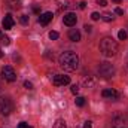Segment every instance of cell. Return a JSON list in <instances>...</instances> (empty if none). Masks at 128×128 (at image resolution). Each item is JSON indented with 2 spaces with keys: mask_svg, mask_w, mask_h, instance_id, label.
<instances>
[{
  "mask_svg": "<svg viewBox=\"0 0 128 128\" xmlns=\"http://www.w3.org/2000/svg\"><path fill=\"white\" fill-rule=\"evenodd\" d=\"M58 63L61 66V68L67 70V72H74L79 67V57L78 54H74L73 51H66L60 55Z\"/></svg>",
  "mask_w": 128,
  "mask_h": 128,
  "instance_id": "obj_1",
  "label": "cell"
},
{
  "mask_svg": "<svg viewBox=\"0 0 128 128\" xmlns=\"http://www.w3.org/2000/svg\"><path fill=\"white\" fill-rule=\"evenodd\" d=\"M100 51L104 57H115L118 54V43L113 37H103L100 42Z\"/></svg>",
  "mask_w": 128,
  "mask_h": 128,
  "instance_id": "obj_2",
  "label": "cell"
},
{
  "mask_svg": "<svg viewBox=\"0 0 128 128\" xmlns=\"http://www.w3.org/2000/svg\"><path fill=\"white\" fill-rule=\"evenodd\" d=\"M97 72H98V76H100V78H103V79H110V78L115 74V67L110 63H100Z\"/></svg>",
  "mask_w": 128,
  "mask_h": 128,
  "instance_id": "obj_3",
  "label": "cell"
},
{
  "mask_svg": "<svg viewBox=\"0 0 128 128\" xmlns=\"http://www.w3.org/2000/svg\"><path fill=\"white\" fill-rule=\"evenodd\" d=\"M14 106H12V101L6 97H0V115L3 116H8L10 112H12Z\"/></svg>",
  "mask_w": 128,
  "mask_h": 128,
  "instance_id": "obj_4",
  "label": "cell"
},
{
  "mask_svg": "<svg viewBox=\"0 0 128 128\" xmlns=\"http://www.w3.org/2000/svg\"><path fill=\"white\" fill-rule=\"evenodd\" d=\"M112 128H128V118L125 115H116L112 119Z\"/></svg>",
  "mask_w": 128,
  "mask_h": 128,
  "instance_id": "obj_5",
  "label": "cell"
},
{
  "mask_svg": "<svg viewBox=\"0 0 128 128\" xmlns=\"http://www.w3.org/2000/svg\"><path fill=\"white\" fill-rule=\"evenodd\" d=\"M2 76H3V79L8 80V82H14V80L16 79L15 70H14L10 66H4V67L2 68Z\"/></svg>",
  "mask_w": 128,
  "mask_h": 128,
  "instance_id": "obj_6",
  "label": "cell"
},
{
  "mask_svg": "<svg viewBox=\"0 0 128 128\" xmlns=\"http://www.w3.org/2000/svg\"><path fill=\"white\" fill-rule=\"evenodd\" d=\"M52 84H54L55 86L68 85V84H70V76H66V74H55V76H52Z\"/></svg>",
  "mask_w": 128,
  "mask_h": 128,
  "instance_id": "obj_7",
  "label": "cell"
},
{
  "mask_svg": "<svg viewBox=\"0 0 128 128\" xmlns=\"http://www.w3.org/2000/svg\"><path fill=\"white\" fill-rule=\"evenodd\" d=\"M63 22L67 26V27H73V26H76V22H78V16H76V14H73V12L66 14L64 18H63Z\"/></svg>",
  "mask_w": 128,
  "mask_h": 128,
  "instance_id": "obj_8",
  "label": "cell"
},
{
  "mask_svg": "<svg viewBox=\"0 0 128 128\" xmlns=\"http://www.w3.org/2000/svg\"><path fill=\"white\" fill-rule=\"evenodd\" d=\"M101 96L104 97V98H109V100H118V91H115V90H112V88H107V90H104L103 92H101Z\"/></svg>",
  "mask_w": 128,
  "mask_h": 128,
  "instance_id": "obj_9",
  "label": "cell"
},
{
  "mask_svg": "<svg viewBox=\"0 0 128 128\" xmlns=\"http://www.w3.org/2000/svg\"><path fill=\"white\" fill-rule=\"evenodd\" d=\"M52 12H43L40 16H39V22L42 24V26H48L51 21H52Z\"/></svg>",
  "mask_w": 128,
  "mask_h": 128,
  "instance_id": "obj_10",
  "label": "cell"
},
{
  "mask_svg": "<svg viewBox=\"0 0 128 128\" xmlns=\"http://www.w3.org/2000/svg\"><path fill=\"white\" fill-rule=\"evenodd\" d=\"M14 24H15V21H14L12 15L8 14V15L4 16V20H3V28H4V30H10V28L14 27Z\"/></svg>",
  "mask_w": 128,
  "mask_h": 128,
  "instance_id": "obj_11",
  "label": "cell"
},
{
  "mask_svg": "<svg viewBox=\"0 0 128 128\" xmlns=\"http://www.w3.org/2000/svg\"><path fill=\"white\" fill-rule=\"evenodd\" d=\"M68 39H70L72 42H79V40H80V33H79V30L72 28V30L68 32Z\"/></svg>",
  "mask_w": 128,
  "mask_h": 128,
  "instance_id": "obj_12",
  "label": "cell"
},
{
  "mask_svg": "<svg viewBox=\"0 0 128 128\" xmlns=\"http://www.w3.org/2000/svg\"><path fill=\"white\" fill-rule=\"evenodd\" d=\"M6 3L10 9H20L22 6V0H6Z\"/></svg>",
  "mask_w": 128,
  "mask_h": 128,
  "instance_id": "obj_13",
  "label": "cell"
},
{
  "mask_svg": "<svg viewBox=\"0 0 128 128\" xmlns=\"http://www.w3.org/2000/svg\"><path fill=\"white\" fill-rule=\"evenodd\" d=\"M101 20H104L106 22H112V21L115 20V16H113V14H110V12H104V14L101 15Z\"/></svg>",
  "mask_w": 128,
  "mask_h": 128,
  "instance_id": "obj_14",
  "label": "cell"
},
{
  "mask_svg": "<svg viewBox=\"0 0 128 128\" xmlns=\"http://www.w3.org/2000/svg\"><path fill=\"white\" fill-rule=\"evenodd\" d=\"M84 85H85L86 88H91V86L94 85V79H92V78H85V79H84Z\"/></svg>",
  "mask_w": 128,
  "mask_h": 128,
  "instance_id": "obj_15",
  "label": "cell"
},
{
  "mask_svg": "<svg viewBox=\"0 0 128 128\" xmlns=\"http://www.w3.org/2000/svg\"><path fill=\"white\" fill-rule=\"evenodd\" d=\"M54 128H66V122L63 119H57L55 124H54Z\"/></svg>",
  "mask_w": 128,
  "mask_h": 128,
  "instance_id": "obj_16",
  "label": "cell"
},
{
  "mask_svg": "<svg viewBox=\"0 0 128 128\" xmlns=\"http://www.w3.org/2000/svg\"><path fill=\"white\" fill-rule=\"evenodd\" d=\"M74 103H76V106H79V107H82V106L85 104V98H84V97H76V100H74Z\"/></svg>",
  "mask_w": 128,
  "mask_h": 128,
  "instance_id": "obj_17",
  "label": "cell"
},
{
  "mask_svg": "<svg viewBox=\"0 0 128 128\" xmlns=\"http://www.w3.org/2000/svg\"><path fill=\"white\" fill-rule=\"evenodd\" d=\"M118 37H119L121 40H125V39H127V32H125V30H119V33H118Z\"/></svg>",
  "mask_w": 128,
  "mask_h": 128,
  "instance_id": "obj_18",
  "label": "cell"
},
{
  "mask_svg": "<svg viewBox=\"0 0 128 128\" xmlns=\"http://www.w3.org/2000/svg\"><path fill=\"white\" fill-rule=\"evenodd\" d=\"M0 42H2L3 45H6V46H8V45L10 43V39H9L8 36H2V39H0Z\"/></svg>",
  "mask_w": 128,
  "mask_h": 128,
  "instance_id": "obj_19",
  "label": "cell"
},
{
  "mask_svg": "<svg viewBox=\"0 0 128 128\" xmlns=\"http://www.w3.org/2000/svg\"><path fill=\"white\" fill-rule=\"evenodd\" d=\"M58 37H60V34H58L57 32H51L49 33V39H51V40H57Z\"/></svg>",
  "mask_w": 128,
  "mask_h": 128,
  "instance_id": "obj_20",
  "label": "cell"
},
{
  "mask_svg": "<svg viewBox=\"0 0 128 128\" xmlns=\"http://www.w3.org/2000/svg\"><path fill=\"white\" fill-rule=\"evenodd\" d=\"M21 24H22V26H27V24H28V16H27V15H22V16H21Z\"/></svg>",
  "mask_w": 128,
  "mask_h": 128,
  "instance_id": "obj_21",
  "label": "cell"
},
{
  "mask_svg": "<svg viewBox=\"0 0 128 128\" xmlns=\"http://www.w3.org/2000/svg\"><path fill=\"white\" fill-rule=\"evenodd\" d=\"M91 18H92L94 21H98V20L101 18V15H100L98 12H92V14H91Z\"/></svg>",
  "mask_w": 128,
  "mask_h": 128,
  "instance_id": "obj_22",
  "label": "cell"
},
{
  "mask_svg": "<svg viewBox=\"0 0 128 128\" xmlns=\"http://www.w3.org/2000/svg\"><path fill=\"white\" fill-rule=\"evenodd\" d=\"M70 91H72V94H78V92H79V86H78V85H72Z\"/></svg>",
  "mask_w": 128,
  "mask_h": 128,
  "instance_id": "obj_23",
  "label": "cell"
},
{
  "mask_svg": "<svg viewBox=\"0 0 128 128\" xmlns=\"http://www.w3.org/2000/svg\"><path fill=\"white\" fill-rule=\"evenodd\" d=\"M18 128H32V127H30L27 122H20V124H18Z\"/></svg>",
  "mask_w": 128,
  "mask_h": 128,
  "instance_id": "obj_24",
  "label": "cell"
},
{
  "mask_svg": "<svg viewBox=\"0 0 128 128\" xmlns=\"http://www.w3.org/2000/svg\"><path fill=\"white\" fill-rule=\"evenodd\" d=\"M24 86H26L27 90H33V84H32V82H28V80H26V82H24Z\"/></svg>",
  "mask_w": 128,
  "mask_h": 128,
  "instance_id": "obj_25",
  "label": "cell"
},
{
  "mask_svg": "<svg viewBox=\"0 0 128 128\" xmlns=\"http://www.w3.org/2000/svg\"><path fill=\"white\" fill-rule=\"evenodd\" d=\"M115 14H118V15H124V9H121V8H116V9H115Z\"/></svg>",
  "mask_w": 128,
  "mask_h": 128,
  "instance_id": "obj_26",
  "label": "cell"
},
{
  "mask_svg": "<svg viewBox=\"0 0 128 128\" xmlns=\"http://www.w3.org/2000/svg\"><path fill=\"white\" fill-rule=\"evenodd\" d=\"M97 4H100V6H106L107 2H106V0H97Z\"/></svg>",
  "mask_w": 128,
  "mask_h": 128,
  "instance_id": "obj_27",
  "label": "cell"
},
{
  "mask_svg": "<svg viewBox=\"0 0 128 128\" xmlns=\"http://www.w3.org/2000/svg\"><path fill=\"white\" fill-rule=\"evenodd\" d=\"M84 128H92V124H91L90 121H86V122L84 124Z\"/></svg>",
  "mask_w": 128,
  "mask_h": 128,
  "instance_id": "obj_28",
  "label": "cell"
},
{
  "mask_svg": "<svg viewBox=\"0 0 128 128\" xmlns=\"http://www.w3.org/2000/svg\"><path fill=\"white\" fill-rule=\"evenodd\" d=\"M84 28H85V32H86V33H91V30H92V27H91V26H88V24H86Z\"/></svg>",
  "mask_w": 128,
  "mask_h": 128,
  "instance_id": "obj_29",
  "label": "cell"
},
{
  "mask_svg": "<svg viewBox=\"0 0 128 128\" xmlns=\"http://www.w3.org/2000/svg\"><path fill=\"white\" fill-rule=\"evenodd\" d=\"M79 8H80V9H85V8H86V3H85V2H80V3H79Z\"/></svg>",
  "mask_w": 128,
  "mask_h": 128,
  "instance_id": "obj_30",
  "label": "cell"
},
{
  "mask_svg": "<svg viewBox=\"0 0 128 128\" xmlns=\"http://www.w3.org/2000/svg\"><path fill=\"white\" fill-rule=\"evenodd\" d=\"M33 12H34V14H39V12H40L39 6H33Z\"/></svg>",
  "mask_w": 128,
  "mask_h": 128,
  "instance_id": "obj_31",
  "label": "cell"
},
{
  "mask_svg": "<svg viewBox=\"0 0 128 128\" xmlns=\"http://www.w3.org/2000/svg\"><path fill=\"white\" fill-rule=\"evenodd\" d=\"M113 2H115V3H121L122 0H113Z\"/></svg>",
  "mask_w": 128,
  "mask_h": 128,
  "instance_id": "obj_32",
  "label": "cell"
},
{
  "mask_svg": "<svg viewBox=\"0 0 128 128\" xmlns=\"http://www.w3.org/2000/svg\"><path fill=\"white\" fill-rule=\"evenodd\" d=\"M2 57H3V52H2V49H0V58H2Z\"/></svg>",
  "mask_w": 128,
  "mask_h": 128,
  "instance_id": "obj_33",
  "label": "cell"
},
{
  "mask_svg": "<svg viewBox=\"0 0 128 128\" xmlns=\"http://www.w3.org/2000/svg\"><path fill=\"white\" fill-rule=\"evenodd\" d=\"M2 36H3V34H2V32H0V39H2Z\"/></svg>",
  "mask_w": 128,
  "mask_h": 128,
  "instance_id": "obj_34",
  "label": "cell"
}]
</instances>
